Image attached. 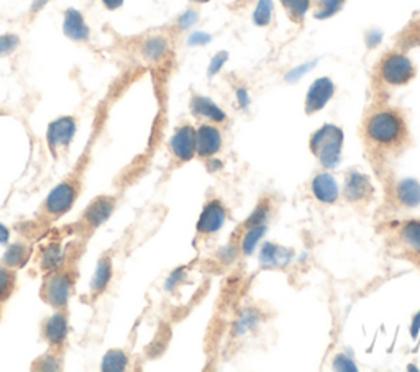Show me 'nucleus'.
I'll list each match as a JSON object with an SVG mask.
<instances>
[{"label": "nucleus", "mask_w": 420, "mask_h": 372, "mask_svg": "<svg viewBox=\"0 0 420 372\" xmlns=\"http://www.w3.org/2000/svg\"><path fill=\"white\" fill-rule=\"evenodd\" d=\"M363 136L375 151L398 153L409 144L410 135L407 120L398 108H376L365 119Z\"/></svg>", "instance_id": "nucleus-1"}, {"label": "nucleus", "mask_w": 420, "mask_h": 372, "mask_svg": "<svg viewBox=\"0 0 420 372\" xmlns=\"http://www.w3.org/2000/svg\"><path fill=\"white\" fill-rule=\"evenodd\" d=\"M388 246L420 266V220L393 221L388 227Z\"/></svg>", "instance_id": "nucleus-2"}, {"label": "nucleus", "mask_w": 420, "mask_h": 372, "mask_svg": "<svg viewBox=\"0 0 420 372\" xmlns=\"http://www.w3.org/2000/svg\"><path fill=\"white\" fill-rule=\"evenodd\" d=\"M309 146L324 168L333 169L342 159L343 131L337 125H324L310 136Z\"/></svg>", "instance_id": "nucleus-3"}, {"label": "nucleus", "mask_w": 420, "mask_h": 372, "mask_svg": "<svg viewBox=\"0 0 420 372\" xmlns=\"http://www.w3.org/2000/svg\"><path fill=\"white\" fill-rule=\"evenodd\" d=\"M377 76L386 86L400 87L409 84L415 77V66L404 53L386 54L377 66Z\"/></svg>", "instance_id": "nucleus-4"}, {"label": "nucleus", "mask_w": 420, "mask_h": 372, "mask_svg": "<svg viewBox=\"0 0 420 372\" xmlns=\"http://www.w3.org/2000/svg\"><path fill=\"white\" fill-rule=\"evenodd\" d=\"M335 94V84L328 77H320L312 82L305 96V114L314 115L325 108Z\"/></svg>", "instance_id": "nucleus-5"}, {"label": "nucleus", "mask_w": 420, "mask_h": 372, "mask_svg": "<svg viewBox=\"0 0 420 372\" xmlns=\"http://www.w3.org/2000/svg\"><path fill=\"white\" fill-rule=\"evenodd\" d=\"M171 151L179 161H191L196 156V130L191 125H182L174 131Z\"/></svg>", "instance_id": "nucleus-6"}, {"label": "nucleus", "mask_w": 420, "mask_h": 372, "mask_svg": "<svg viewBox=\"0 0 420 372\" xmlns=\"http://www.w3.org/2000/svg\"><path fill=\"white\" fill-rule=\"evenodd\" d=\"M222 149V133L214 125H201L196 130V153L201 158H214Z\"/></svg>", "instance_id": "nucleus-7"}, {"label": "nucleus", "mask_w": 420, "mask_h": 372, "mask_svg": "<svg viewBox=\"0 0 420 372\" xmlns=\"http://www.w3.org/2000/svg\"><path fill=\"white\" fill-rule=\"evenodd\" d=\"M226 220V210L219 200H212L204 207L197 221V232L201 235H214L224 227Z\"/></svg>", "instance_id": "nucleus-8"}, {"label": "nucleus", "mask_w": 420, "mask_h": 372, "mask_svg": "<svg viewBox=\"0 0 420 372\" xmlns=\"http://www.w3.org/2000/svg\"><path fill=\"white\" fill-rule=\"evenodd\" d=\"M74 200L75 189L69 182H63L51 191L48 199H46V210L51 215H63L73 207Z\"/></svg>", "instance_id": "nucleus-9"}, {"label": "nucleus", "mask_w": 420, "mask_h": 372, "mask_svg": "<svg viewBox=\"0 0 420 372\" xmlns=\"http://www.w3.org/2000/svg\"><path fill=\"white\" fill-rule=\"evenodd\" d=\"M75 133V121L71 117H61L55 120L48 128V143L51 148H63L68 146Z\"/></svg>", "instance_id": "nucleus-10"}, {"label": "nucleus", "mask_w": 420, "mask_h": 372, "mask_svg": "<svg viewBox=\"0 0 420 372\" xmlns=\"http://www.w3.org/2000/svg\"><path fill=\"white\" fill-rule=\"evenodd\" d=\"M312 194L315 199L319 202H322V204H335V202L338 200V186L337 182H335V177L332 174L328 172H320L317 176L314 177L312 181Z\"/></svg>", "instance_id": "nucleus-11"}, {"label": "nucleus", "mask_w": 420, "mask_h": 372, "mask_svg": "<svg viewBox=\"0 0 420 372\" xmlns=\"http://www.w3.org/2000/svg\"><path fill=\"white\" fill-rule=\"evenodd\" d=\"M191 112L194 114L197 119L209 120L212 124H222L226 120L225 112L220 107H217L210 98L202 97V96H194L191 101Z\"/></svg>", "instance_id": "nucleus-12"}, {"label": "nucleus", "mask_w": 420, "mask_h": 372, "mask_svg": "<svg viewBox=\"0 0 420 372\" xmlns=\"http://www.w3.org/2000/svg\"><path fill=\"white\" fill-rule=\"evenodd\" d=\"M64 35L73 41H86L89 40V27L84 22V17L81 12L69 8L64 13V23H63Z\"/></svg>", "instance_id": "nucleus-13"}, {"label": "nucleus", "mask_w": 420, "mask_h": 372, "mask_svg": "<svg viewBox=\"0 0 420 372\" xmlns=\"http://www.w3.org/2000/svg\"><path fill=\"white\" fill-rule=\"evenodd\" d=\"M372 194V186L368 181V177L363 176L360 172H350V176H347L345 184V197L350 202H361L365 199H370Z\"/></svg>", "instance_id": "nucleus-14"}, {"label": "nucleus", "mask_w": 420, "mask_h": 372, "mask_svg": "<svg viewBox=\"0 0 420 372\" xmlns=\"http://www.w3.org/2000/svg\"><path fill=\"white\" fill-rule=\"evenodd\" d=\"M69 289H71V285H69L68 277L55 276V277H51L48 284H46L45 295L51 305L61 308L68 304Z\"/></svg>", "instance_id": "nucleus-15"}, {"label": "nucleus", "mask_w": 420, "mask_h": 372, "mask_svg": "<svg viewBox=\"0 0 420 372\" xmlns=\"http://www.w3.org/2000/svg\"><path fill=\"white\" fill-rule=\"evenodd\" d=\"M394 195L404 209H415L420 204V184L415 179H404L396 186Z\"/></svg>", "instance_id": "nucleus-16"}, {"label": "nucleus", "mask_w": 420, "mask_h": 372, "mask_svg": "<svg viewBox=\"0 0 420 372\" xmlns=\"http://www.w3.org/2000/svg\"><path fill=\"white\" fill-rule=\"evenodd\" d=\"M112 210H113V204L110 199H106V197L97 199L86 211L87 223H91L92 227H97V225H101L102 221H106L108 216H110Z\"/></svg>", "instance_id": "nucleus-17"}, {"label": "nucleus", "mask_w": 420, "mask_h": 372, "mask_svg": "<svg viewBox=\"0 0 420 372\" xmlns=\"http://www.w3.org/2000/svg\"><path fill=\"white\" fill-rule=\"evenodd\" d=\"M45 334L55 345H59V343L64 341L66 334H68V325H66L63 315H53V317L46 322Z\"/></svg>", "instance_id": "nucleus-18"}, {"label": "nucleus", "mask_w": 420, "mask_h": 372, "mask_svg": "<svg viewBox=\"0 0 420 372\" xmlns=\"http://www.w3.org/2000/svg\"><path fill=\"white\" fill-rule=\"evenodd\" d=\"M286 15L291 18V22L302 23L310 8V0H280Z\"/></svg>", "instance_id": "nucleus-19"}, {"label": "nucleus", "mask_w": 420, "mask_h": 372, "mask_svg": "<svg viewBox=\"0 0 420 372\" xmlns=\"http://www.w3.org/2000/svg\"><path fill=\"white\" fill-rule=\"evenodd\" d=\"M347 0H315L314 17L317 20H327V18L337 15L345 6Z\"/></svg>", "instance_id": "nucleus-20"}, {"label": "nucleus", "mask_w": 420, "mask_h": 372, "mask_svg": "<svg viewBox=\"0 0 420 372\" xmlns=\"http://www.w3.org/2000/svg\"><path fill=\"white\" fill-rule=\"evenodd\" d=\"M110 276H112V267H110V262L107 261V259H102L101 262H99L97 266V271L96 274H94V279L91 282L92 289L101 292L106 289V285L108 284V281H110Z\"/></svg>", "instance_id": "nucleus-21"}, {"label": "nucleus", "mask_w": 420, "mask_h": 372, "mask_svg": "<svg viewBox=\"0 0 420 372\" xmlns=\"http://www.w3.org/2000/svg\"><path fill=\"white\" fill-rule=\"evenodd\" d=\"M273 18V0H259L253 13V22L258 27H268Z\"/></svg>", "instance_id": "nucleus-22"}, {"label": "nucleus", "mask_w": 420, "mask_h": 372, "mask_svg": "<svg viewBox=\"0 0 420 372\" xmlns=\"http://www.w3.org/2000/svg\"><path fill=\"white\" fill-rule=\"evenodd\" d=\"M166 50H168L166 41H164L163 38H159V36L158 38H150L143 46L145 56L151 61L161 59L164 53H166Z\"/></svg>", "instance_id": "nucleus-23"}, {"label": "nucleus", "mask_w": 420, "mask_h": 372, "mask_svg": "<svg viewBox=\"0 0 420 372\" xmlns=\"http://www.w3.org/2000/svg\"><path fill=\"white\" fill-rule=\"evenodd\" d=\"M28 258V248L23 246V244H13V246L8 249L3 256V262L10 267H17L23 265Z\"/></svg>", "instance_id": "nucleus-24"}, {"label": "nucleus", "mask_w": 420, "mask_h": 372, "mask_svg": "<svg viewBox=\"0 0 420 372\" xmlns=\"http://www.w3.org/2000/svg\"><path fill=\"white\" fill-rule=\"evenodd\" d=\"M103 369L106 371H124L126 367V356L119 350H112L103 357Z\"/></svg>", "instance_id": "nucleus-25"}, {"label": "nucleus", "mask_w": 420, "mask_h": 372, "mask_svg": "<svg viewBox=\"0 0 420 372\" xmlns=\"http://www.w3.org/2000/svg\"><path fill=\"white\" fill-rule=\"evenodd\" d=\"M264 232H266V227H259V225H254V227H252V230H249L248 233H245V238H243V251L249 254L254 249V246H256V243L259 241V238L263 237Z\"/></svg>", "instance_id": "nucleus-26"}, {"label": "nucleus", "mask_w": 420, "mask_h": 372, "mask_svg": "<svg viewBox=\"0 0 420 372\" xmlns=\"http://www.w3.org/2000/svg\"><path fill=\"white\" fill-rule=\"evenodd\" d=\"M13 284H15V277H13L12 272H8L7 269H0V300H3L10 294Z\"/></svg>", "instance_id": "nucleus-27"}, {"label": "nucleus", "mask_w": 420, "mask_h": 372, "mask_svg": "<svg viewBox=\"0 0 420 372\" xmlns=\"http://www.w3.org/2000/svg\"><path fill=\"white\" fill-rule=\"evenodd\" d=\"M20 41H18L17 35H3L0 36V58L2 56H8L13 51L17 50V46Z\"/></svg>", "instance_id": "nucleus-28"}, {"label": "nucleus", "mask_w": 420, "mask_h": 372, "mask_svg": "<svg viewBox=\"0 0 420 372\" xmlns=\"http://www.w3.org/2000/svg\"><path fill=\"white\" fill-rule=\"evenodd\" d=\"M102 3L108 8V10H117V8L124 6V0H102Z\"/></svg>", "instance_id": "nucleus-29"}, {"label": "nucleus", "mask_w": 420, "mask_h": 372, "mask_svg": "<svg viewBox=\"0 0 420 372\" xmlns=\"http://www.w3.org/2000/svg\"><path fill=\"white\" fill-rule=\"evenodd\" d=\"M8 239V230L3 227V225H0V243H6Z\"/></svg>", "instance_id": "nucleus-30"}, {"label": "nucleus", "mask_w": 420, "mask_h": 372, "mask_svg": "<svg viewBox=\"0 0 420 372\" xmlns=\"http://www.w3.org/2000/svg\"><path fill=\"white\" fill-rule=\"evenodd\" d=\"M46 2H48V0H35V3H33V12L40 10V8L43 7Z\"/></svg>", "instance_id": "nucleus-31"}, {"label": "nucleus", "mask_w": 420, "mask_h": 372, "mask_svg": "<svg viewBox=\"0 0 420 372\" xmlns=\"http://www.w3.org/2000/svg\"><path fill=\"white\" fill-rule=\"evenodd\" d=\"M191 2H196V3H207V2H210V0H191Z\"/></svg>", "instance_id": "nucleus-32"}]
</instances>
